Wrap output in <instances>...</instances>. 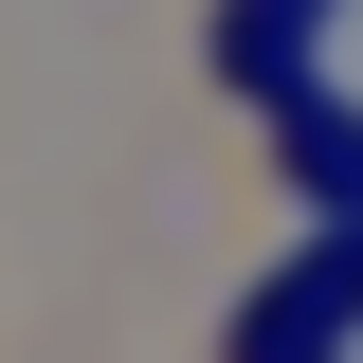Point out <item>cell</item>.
Returning a JSON list of instances; mask_svg holds the SVG:
<instances>
[{
    "label": "cell",
    "instance_id": "7a4b0ae2",
    "mask_svg": "<svg viewBox=\"0 0 363 363\" xmlns=\"http://www.w3.org/2000/svg\"><path fill=\"white\" fill-rule=\"evenodd\" d=\"M291 18H327V0H291Z\"/></svg>",
    "mask_w": 363,
    "mask_h": 363
},
{
    "label": "cell",
    "instance_id": "6da1fadb",
    "mask_svg": "<svg viewBox=\"0 0 363 363\" xmlns=\"http://www.w3.org/2000/svg\"><path fill=\"white\" fill-rule=\"evenodd\" d=\"M255 363H345V255H309V272L255 309Z\"/></svg>",
    "mask_w": 363,
    "mask_h": 363
}]
</instances>
